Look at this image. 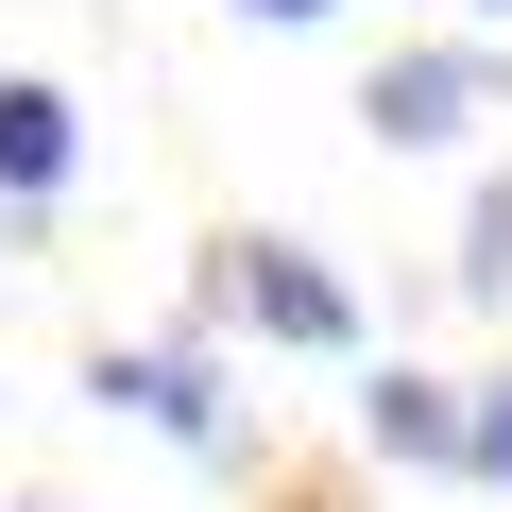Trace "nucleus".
Returning <instances> with one entry per match:
<instances>
[{
  "mask_svg": "<svg viewBox=\"0 0 512 512\" xmlns=\"http://www.w3.org/2000/svg\"><path fill=\"white\" fill-rule=\"evenodd\" d=\"M86 393H103L120 427H154V444L239 461V410H222V342H205V325H188V342H103V359H86Z\"/></svg>",
  "mask_w": 512,
  "mask_h": 512,
  "instance_id": "3",
  "label": "nucleus"
},
{
  "mask_svg": "<svg viewBox=\"0 0 512 512\" xmlns=\"http://www.w3.org/2000/svg\"><path fill=\"white\" fill-rule=\"evenodd\" d=\"M461 18H512V0H461Z\"/></svg>",
  "mask_w": 512,
  "mask_h": 512,
  "instance_id": "9",
  "label": "nucleus"
},
{
  "mask_svg": "<svg viewBox=\"0 0 512 512\" xmlns=\"http://www.w3.org/2000/svg\"><path fill=\"white\" fill-rule=\"evenodd\" d=\"M359 444H376V461H410V478H461V376L376 359V376H359Z\"/></svg>",
  "mask_w": 512,
  "mask_h": 512,
  "instance_id": "5",
  "label": "nucleus"
},
{
  "mask_svg": "<svg viewBox=\"0 0 512 512\" xmlns=\"http://www.w3.org/2000/svg\"><path fill=\"white\" fill-rule=\"evenodd\" d=\"M18 512H52V495H18Z\"/></svg>",
  "mask_w": 512,
  "mask_h": 512,
  "instance_id": "10",
  "label": "nucleus"
},
{
  "mask_svg": "<svg viewBox=\"0 0 512 512\" xmlns=\"http://www.w3.org/2000/svg\"><path fill=\"white\" fill-rule=\"evenodd\" d=\"M188 325L205 342H256V359H359V291L325 274L308 239H274V222H222L188 256Z\"/></svg>",
  "mask_w": 512,
  "mask_h": 512,
  "instance_id": "1",
  "label": "nucleus"
},
{
  "mask_svg": "<svg viewBox=\"0 0 512 512\" xmlns=\"http://www.w3.org/2000/svg\"><path fill=\"white\" fill-rule=\"evenodd\" d=\"M239 18H256V35H308V18H342V0H239Z\"/></svg>",
  "mask_w": 512,
  "mask_h": 512,
  "instance_id": "8",
  "label": "nucleus"
},
{
  "mask_svg": "<svg viewBox=\"0 0 512 512\" xmlns=\"http://www.w3.org/2000/svg\"><path fill=\"white\" fill-rule=\"evenodd\" d=\"M69 171H86V103H69L52 69H0V205L35 222V205H52Z\"/></svg>",
  "mask_w": 512,
  "mask_h": 512,
  "instance_id": "4",
  "label": "nucleus"
},
{
  "mask_svg": "<svg viewBox=\"0 0 512 512\" xmlns=\"http://www.w3.org/2000/svg\"><path fill=\"white\" fill-rule=\"evenodd\" d=\"M461 478H478V495H512V359H495V376H461Z\"/></svg>",
  "mask_w": 512,
  "mask_h": 512,
  "instance_id": "7",
  "label": "nucleus"
},
{
  "mask_svg": "<svg viewBox=\"0 0 512 512\" xmlns=\"http://www.w3.org/2000/svg\"><path fill=\"white\" fill-rule=\"evenodd\" d=\"M461 308H512V171H478V205H461Z\"/></svg>",
  "mask_w": 512,
  "mask_h": 512,
  "instance_id": "6",
  "label": "nucleus"
},
{
  "mask_svg": "<svg viewBox=\"0 0 512 512\" xmlns=\"http://www.w3.org/2000/svg\"><path fill=\"white\" fill-rule=\"evenodd\" d=\"M495 103H512L495 35H393V52L359 69V137H376V154H461Z\"/></svg>",
  "mask_w": 512,
  "mask_h": 512,
  "instance_id": "2",
  "label": "nucleus"
}]
</instances>
